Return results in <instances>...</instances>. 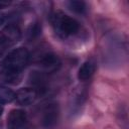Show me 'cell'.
<instances>
[{
	"instance_id": "cell-4",
	"label": "cell",
	"mask_w": 129,
	"mask_h": 129,
	"mask_svg": "<svg viewBox=\"0 0 129 129\" xmlns=\"http://www.w3.org/2000/svg\"><path fill=\"white\" fill-rule=\"evenodd\" d=\"M27 122L26 112L20 109L12 110L7 118L8 129H22Z\"/></svg>"
},
{
	"instance_id": "cell-14",
	"label": "cell",
	"mask_w": 129,
	"mask_h": 129,
	"mask_svg": "<svg viewBox=\"0 0 129 129\" xmlns=\"http://www.w3.org/2000/svg\"><path fill=\"white\" fill-rule=\"evenodd\" d=\"M40 31H41V28H40L39 24L36 22V23H33V24L30 25V27L27 31V34H28L29 38H34V37L39 35Z\"/></svg>"
},
{
	"instance_id": "cell-6",
	"label": "cell",
	"mask_w": 129,
	"mask_h": 129,
	"mask_svg": "<svg viewBox=\"0 0 129 129\" xmlns=\"http://www.w3.org/2000/svg\"><path fill=\"white\" fill-rule=\"evenodd\" d=\"M37 97V92L32 88H22L15 94V101L20 106H28L32 104Z\"/></svg>"
},
{
	"instance_id": "cell-1",
	"label": "cell",
	"mask_w": 129,
	"mask_h": 129,
	"mask_svg": "<svg viewBox=\"0 0 129 129\" xmlns=\"http://www.w3.org/2000/svg\"><path fill=\"white\" fill-rule=\"evenodd\" d=\"M51 25L60 38H68L80 30V23L61 11H55L50 16Z\"/></svg>"
},
{
	"instance_id": "cell-18",
	"label": "cell",
	"mask_w": 129,
	"mask_h": 129,
	"mask_svg": "<svg viewBox=\"0 0 129 129\" xmlns=\"http://www.w3.org/2000/svg\"><path fill=\"white\" fill-rule=\"evenodd\" d=\"M2 113H3V107H2V105L0 104V116L2 115Z\"/></svg>"
},
{
	"instance_id": "cell-12",
	"label": "cell",
	"mask_w": 129,
	"mask_h": 129,
	"mask_svg": "<svg viewBox=\"0 0 129 129\" xmlns=\"http://www.w3.org/2000/svg\"><path fill=\"white\" fill-rule=\"evenodd\" d=\"M3 80L6 83L10 84H17L21 80V73H15V72H9L5 71L3 73Z\"/></svg>"
},
{
	"instance_id": "cell-5",
	"label": "cell",
	"mask_w": 129,
	"mask_h": 129,
	"mask_svg": "<svg viewBox=\"0 0 129 129\" xmlns=\"http://www.w3.org/2000/svg\"><path fill=\"white\" fill-rule=\"evenodd\" d=\"M87 100V90L85 87H80L77 88L72 97H71V101H70V110L71 113H76L79 112L80 109L83 107V105L85 104Z\"/></svg>"
},
{
	"instance_id": "cell-16",
	"label": "cell",
	"mask_w": 129,
	"mask_h": 129,
	"mask_svg": "<svg viewBox=\"0 0 129 129\" xmlns=\"http://www.w3.org/2000/svg\"><path fill=\"white\" fill-rule=\"evenodd\" d=\"M9 4H10V2H8V1H3V0H0V9L7 7Z\"/></svg>"
},
{
	"instance_id": "cell-17",
	"label": "cell",
	"mask_w": 129,
	"mask_h": 129,
	"mask_svg": "<svg viewBox=\"0 0 129 129\" xmlns=\"http://www.w3.org/2000/svg\"><path fill=\"white\" fill-rule=\"evenodd\" d=\"M4 21H5V14L0 12V26L4 23Z\"/></svg>"
},
{
	"instance_id": "cell-13",
	"label": "cell",
	"mask_w": 129,
	"mask_h": 129,
	"mask_svg": "<svg viewBox=\"0 0 129 129\" xmlns=\"http://www.w3.org/2000/svg\"><path fill=\"white\" fill-rule=\"evenodd\" d=\"M30 78H31V83L33 85H35L36 87H38L41 90H44L45 79H44V76L42 74L37 73V72H33V74H31Z\"/></svg>"
},
{
	"instance_id": "cell-7",
	"label": "cell",
	"mask_w": 129,
	"mask_h": 129,
	"mask_svg": "<svg viewBox=\"0 0 129 129\" xmlns=\"http://www.w3.org/2000/svg\"><path fill=\"white\" fill-rule=\"evenodd\" d=\"M40 64L46 73H54L60 68V59L52 52H47L40 58Z\"/></svg>"
},
{
	"instance_id": "cell-3",
	"label": "cell",
	"mask_w": 129,
	"mask_h": 129,
	"mask_svg": "<svg viewBox=\"0 0 129 129\" xmlns=\"http://www.w3.org/2000/svg\"><path fill=\"white\" fill-rule=\"evenodd\" d=\"M59 119V108L54 102H50L44 106L41 114V124L44 128L50 129L54 127Z\"/></svg>"
},
{
	"instance_id": "cell-8",
	"label": "cell",
	"mask_w": 129,
	"mask_h": 129,
	"mask_svg": "<svg viewBox=\"0 0 129 129\" xmlns=\"http://www.w3.org/2000/svg\"><path fill=\"white\" fill-rule=\"evenodd\" d=\"M95 70H96V64L93 60H87L85 61L82 67L79 69V72H78V78L80 81H87L89 80L93 74L95 73Z\"/></svg>"
},
{
	"instance_id": "cell-10",
	"label": "cell",
	"mask_w": 129,
	"mask_h": 129,
	"mask_svg": "<svg viewBox=\"0 0 129 129\" xmlns=\"http://www.w3.org/2000/svg\"><path fill=\"white\" fill-rule=\"evenodd\" d=\"M15 99V93L5 86H0V104L10 103Z\"/></svg>"
},
{
	"instance_id": "cell-11",
	"label": "cell",
	"mask_w": 129,
	"mask_h": 129,
	"mask_svg": "<svg viewBox=\"0 0 129 129\" xmlns=\"http://www.w3.org/2000/svg\"><path fill=\"white\" fill-rule=\"evenodd\" d=\"M68 4V7L76 12V13H79V14H84L86 13L87 11V4L84 2V1H79V0H72V1H69L67 2Z\"/></svg>"
},
{
	"instance_id": "cell-9",
	"label": "cell",
	"mask_w": 129,
	"mask_h": 129,
	"mask_svg": "<svg viewBox=\"0 0 129 129\" xmlns=\"http://www.w3.org/2000/svg\"><path fill=\"white\" fill-rule=\"evenodd\" d=\"M1 35L4 36L9 42H11L12 44H14L20 38V29L18 28L17 25L9 24V25H7L3 29Z\"/></svg>"
},
{
	"instance_id": "cell-2",
	"label": "cell",
	"mask_w": 129,
	"mask_h": 129,
	"mask_svg": "<svg viewBox=\"0 0 129 129\" xmlns=\"http://www.w3.org/2000/svg\"><path fill=\"white\" fill-rule=\"evenodd\" d=\"M29 51L25 47H17L10 51L3 61L4 70L9 72L21 73L29 61Z\"/></svg>"
},
{
	"instance_id": "cell-15",
	"label": "cell",
	"mask_w": 129,
	"mask_h": 129,
	"mask_svg": "<svg viewBox=\"0 0 129 129\" xmlns=\"http://www.w3.org/2000/svg\"><path fill=\"white\" fill-rule=\"evenodd\" d=\"M12 45V43H10L4 36L0 35V56H2L4 54V52L6 51V49L8 47H10Z\"/></svg>"
}]
</instances>
